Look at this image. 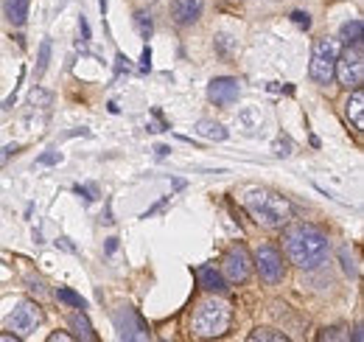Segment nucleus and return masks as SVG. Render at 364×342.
I'll list each match as a JSON object with an SVG mask.
<instances>
[{
	"label": "nucleus",
	"mask_w": 364,
	"mask_h": 342,
	"mask_svg": "<svg viewBox=\"0 0 364 342\" xmlns=\"http://www.w3.org/2000/svg\"><path fill=\"white\" fill-rule=\"evenodd\" d=\"M283 250L294 266L319 269L331 256V242L322 230H317L311 225H294L283 233Z\"/></svg>",
	"instance_id": "nucleus-1"
},
{
	"label": "nucleus",
	"mask_w": 364,
	"mask_h": 342,
	"mask_svg": "<svg viewBox=\"0 0 364 342\" xmlns=\"http://www.w3.org/2000/svg\"><path fill=\"white\" fill-rule=\"evenodd\" d=\"M247 211L252 213V219L269 230H278L283 225H289L291 219V205L286 202V196L266 191V188H249L244 196Z\"/></svg>",
	"instance_id": "nucleus-2"
},
{
	"label": "nucleus",
	"mask_w": 364,
	"mask_h": 342,
	"mask_svg": "<svg viewBox=\"0 0 364 342\" xmlns=\"http://www.w3.org/2000/svg\"><path fill=\"white\" fill-rule=\"evenodd\" d=\"M230 320H233V309L227 300H218V297H208L196 306L194 312V334L196 337H221L227 329H230Z\"/></svg>",
	"instance_id": "nucleus-3"
},
{
	"label": "nucleus",
	"mask_w": 364,
	"mask_h": 342,
	"mask_svg": "<svg viewBox=\"0 0 364 342\" xmlns=\"http://www.w3.org/2000/svg\"><path fill=\"white\" fill-rule=\"evenodd\" d=\"M336 59H339V40H331V37L317 40L311 48V65H308L311 79L317 85H331L336 73Z\"/></svg>",
	"instance_id": "nucleus-4"
},
{
	"label": "nucleus",
	"mask_w": 364,
	"mask_h": 342,
	"mask_svg": "<svg viewBox=\"0 0 364 342\" xmlns=\"http://www.w3.org/2000/svg\"><path fill=\"white\" fill-rule=\"evenodd\" d=\"M339 82L348 87V90H356L364 82V54H362V42H351L345 48V54L339 51V59H336V73Z\"/></svg>",
	"instance_id": "nucleus-5"
},
{
	"label": "nucleus",
	"mask_w": 364,
	"mask_h": 342,
	"mask_svg": "<svg viewBox=\"0 0 364 342\" xmlns=\"http://www.w3.org/2000/svg\"><path fill=\"white\" fill-rule=\"evenodd\" d=\"M42 323V309L34 300H23L14 306V312L8 314V329L17 337H31Z\"/></svg>",
	"instance_id": "nucleus-6"
},
{
	"label": "nucleus",
	"mask_w": 364,
	"mask_h": 342,
	"mask_svg": "<svg viewBox=\"0 0 364 342\" xmlns=\"http://www.w3.org/2000/svg\"><path fill=\"white\" fill-rule=\"evenodd\" d=\"M112 320H115V329H118V337L121 340H129V342H146L148 340V331H146L143 320L138 317V312L135 309H129V306H118L115 309V314H112Z\"/></svg>",
	"instance_id": "nucleus-7"
},
{
	"label": "nucleus",
	"mask_w": 364,
	"mask_h": 342,
	"mask_svg": "<svg viewBox=\"0 0 364 342\" xmlns=\"http://www.w3.org/2000/svg\"><path fill=\"white\" fill-rule=\"evenodd\" d=\"M255 266H258V272H261V278H264L266 283H281V281L286 278L283 256H281L272 244L258 247V253H255Z\"/></svg>",
	"instance_id": "nucleus-8"
},
{
	"label": "nucleus",
	"mask_w": 364,
	"mask_h": 342,
	"mask_svg": "<svg viewBox=\"0 0 364 342\" xmlns=\"http://www.w3.org/2000/svg\"><path fill=\"white\" fill-rule=\"evenodd\" d=\"M252 272V261H249V253L244 247H233L227 256H224V275L227 281L233 283H244Z\"/></svg>",
	"instance_id": "nucleus-9"
},
{
	"label": "nucleus",
	"mask_w": 364,
	"mask_h": 342,
	"mask_svg": "<svg viewBox=\"0 0 364 342\" xmlns=\"http://www.w3.org/2000/svg\"><path fill=\"white\" fill-rule=\"evenodd\" d=\"M208 98L216 104V107H230L238 101V82L230 79V76H221V79H213L208 85Z\"/></svg>",
	"instance_id": "nucleus-10"
},
{
	"label": "nucleus",
	"mask_w": 364,
	"mask_h": 342,
	"mask_svg": "<svg viewBox=\"0 0 364 342\" xmlns=\"http://www.w3.org/2000/svg\"><path fill=\"white\" fill-rule=\"evenodd\" d=\"M202 6H205L202 0H174L171 3V17H174L177 25H191V23L199 20Z\"/></svg>",
	"instance_id": "nucleus-11"
},
{
	"label": "nucleus",
	"mask_w": 364,
	"mask_h": 342,
	"mask_svg": "<svg viewBox=\"0 0 364 342\" xmlns=\"http://www.w3.org/2000/svg\"><path fill=\"white\" fill-rule=\"evenodd\" d=\"M196 281H199V286H202L205 292H224V289H227L221 272H218L216 266H208V264L196 269Z\"/></svg>",
	"instance_id": "nucleus-12"
},
{
	"label": "nucleus",
	"mask_w": 364,
	"mask_h": 342,
	"mask_svg": "<svg viewBox=\"0 0 364 342\" xmlns=\"http://www.w3.org/2000/svg\"><path fill=\"white\" fill-rule=\"evenodd\" d=\"M345 115L353 121L356 129H364V93L359 87H356V90L351 93V98L345 101Z\"/></svg>",
	"instance_id": "nucleus-13"
},
{
	"label": "nucleus",
	"mask_w": 364,
	"mask_h": 342,
	"mask_svg": "<svg viewBox=\"0 0 364 342\" xmlns=\"http://www.w3.org/2000/svg\"><path fill=\"white\" fill-rule=\"evenodd\" d=\"M28 6L31 0H3V11L14 25H23L28 20Z\"/></svg>",
	"instance_id": "nucleus-14"
},
{
	"label": "nucleus",
	"mask_w": 364,
	"mask_h": 342,
	"mask_svg": "<svg viewBox=\"0 0 364 342\" xmlns=\"http://www.w3.org/2000/svg\"><path fill=\"white\" fill-rule=\"evenodd\" d=\"M196 135H202L205 141H224L227 138V129L221 124H216V121H211V118H202L196 124Z\"/></svg>",
	"instance_id": "nucleus-15"
},
{
	"label": "nucleus",
	"mask_w": 364,
	"mask_h": 342,
	"mask_svg": "<svg viewBox=\"0 0 364 342\" xmlns=\"http://www.w3.org/2000/svg\"><path fill=\"white\" fill-rule=\"evenodd\" d=\"M71 329L76 331V337L84 342H93L95 340V334H93V326H90V320H87V314L84 312H76L71 317Z\"/></svg>",
	"instance_id": "nucleus-16"
},
{
	"label": "nucleus",
	"mask_w": 364,
	"mask_h": 342,
	"mask_svg": "<svg viewBox=\"0 0 364 342\" xmlns=\"http://www.w3.org/2000/svg\"><path fill=\"white\" fill-rule=\"evenodd\" d=\"M249 340L252 342H286L289 337L283 334V331H275V329H255L252 334H249Z\"/></svg>",
	"instance_id": "nucleus-17"
},
{
	"label": "nucleus",
	"mask_w": 364,
	"mask_h": 342,
	"mask_svg": "<svg viewBox=\"0 0 364 342\" xmlns=\"http://www.w3.org/2000/svg\"><path fill=\"white\" fill-rule=\"evenodd\" d=\"M342 40L351 45V42H362V20H351L342 25Z\"/></svg>",
	"instance_id": "nucleus-18"
},
{
	"label": "nucleus",
	"mask_w": 364,
	"mask_h": 342,
	"mask_svg": "<svg viewBox=\"0 0 364 342\" xmlns=\"http://www.w3.org/2000/svg\"><path fill=\"white\" fill-rule=\"evenodd\" d=\"M57 297H59L62 303H68V306H76V309H87L84 297H81V295H76V292H73V289H68V286H59V289H57Z\"/></svg>",
	"instance_id": "nucleus-19"
},
{
	"label": "nucleus",
	"mask_w": 364,
	"mask_h": 342,
	"mask_svg": "<svg viewBox=\"0 0 364 342\" xmlns=\"http://www.w3.org/2000/svg\"><path fill=\"white\" fill-rule=\"evenodd\" d=\"M135 25H138V34H141L143 40H148V37H151V31H154V25H151V14H148V11H138V14H135Z\"/></svg>",
	"instance_id": "nucleus-20"
},
{
	"label": "nucleus",
	"mask_w": 364,
	"mask_h": 342,
	"mask_svg": "<svg viewBox=\"0 0 364 342\" xmlns=\"http://www.w3.org/2000/svg\"><path fill=\"white\" fill-rule=\"evenodd\" d=\"M48 59H51V40H42V45H40V62H37V76L45 73Z\"/></svg>",
	"instance_id": "nucleus-21"
},
{
	"label": "nucleus",
	"mask_w": 364,
	"mask_h": 342,
	"mask_svg": "<svg viewBox=\"0 0 364 342\" xmlns=\"http://www.w3.org/2000/svg\"><path fill=\"white\" fill-rule=\"evenodd\" d=\"M275 155H278V158H289V155H291L289 135H281V138L275 141Z\"/></svg>",
	"instance_id": "nucleus-22"
},
{
	"label": "nucleus",
	"mask_w": 364,
	"mask_h": 342,
	"mask_svg": "<svg viewBox=\"0 0 364 342\" xmlns=\"http://www.w3.org/2000/svg\"><path fill=\"white\" fill-rule=\"evenodd\" d=\"M319 340H348V334H345V329H325L322 334H319Z\"/></svg>",
	"instance_id": "nucleus-23"
},
{
	"label": "nucleus",
	"mask_w": 364,
	"mask_h": 342,
	"mask_svg": "<svg viewBox=\"0 0 364 342\" xmlns=\"http://www.w3.org/2000/svg\"><path fill=\"white\" fill-rule=\"evenodd\" d=\"M59 160H62L59 152H48V155H42V158H37V166H54V163H59Z\"/></svg>",
	"instance_id": "nucleus-24"
},
{
	"label": "nucleus",
	"mask_w": 364,
	"mask_h": 342,
	"mask_svg": "<svg viewBox=\"0 0 364 342\" xmlns=\"http://www.w3.org/2000/svg\"><path fill=\"white\" fill-rule=\"evenodd\" d=\"M291 20H294L300 28H311V17H308L305 11H294V14H291Z\"/></svg>",
	"instance_id": "nucleus-25"
},
{
	"label": "nucleus",
	"mask_w": 364,
	"mask_h": 342,
	"mask_svg": "<svg viewBox=\"0 0 364 342\" xmlns=\"http://www.w3.org/2000/svg\"><path fill=\"white\" fill-rule=\"evenodd\" d=\"M31 104H51V93H45V90H34V93H31Z\"/></svg>",
	"instance_id": "nucleus-26"
},
{
	"label": "nucleus",
	"mask_w": 364,
	"mask_h": 342,
	"mask_svg": "<svg viewBox=\"0 0 364 342\" xmlns=\"http://www.w3.org/2000/svg\"><path fill=\"white\" fill-rule=\"evenodd\" d=\"M73 191H76V194H81L87 202H93V199H95V185H84V188H81V185H76Z\"/></svg>",
	"instance_id": "nucleus-27"
},
{
	"label": "nucleus",
	"mask_w": 364,
	"mask_h": 342,
	"mask_svg": "<svg viewBox=\"0 0 364 342\" xmlns=\"http://www.w3.org/2000/svg\"><path fill=\"white\" fill-rule=\"evenodd\" d=\"M17 152H20V146H17V143H8V146H3V149H0V166H3V163H6L11 155H17Z\"/></svg>",
	"instance_id": "nucleus-28"
},
{
	"label": "nucleus",
	"mask_w": 364,
	"mask_h": 342,
	"mask_svg": "<svg viewBox=\"0 0 364 342\" xmlns=\"http://www.w3.org/2000/svg\"><path fill=\"white\" fill-rule=\"evenodd\" d=\"M78 31H81V42H90V25H87V20H84V17L78 20Z\"/></svg>",
	"instance_id": "nucleus-29"
},
{
	"label": "nucleus",
	"mask_w": 364,
	"mask_h": 342,
	"mask_svg": "<svg viewBox=\"0 0 364 342\" xmlns=\"http://www.w3.org/2000/svg\"><path fill=\"white\" fill-rule=\"evenodd\" d=\"M342 261H345V272H348V275H356V266H353V261L348 258V250H345V247H342Z\"/></svg>",
	"instance_id": "nucleus-30"
},
{
	"label": "nucleus",
	"mask_w": 364,
	"mask_h": 342,
	"mask_svg": "<svg viewBox=\"0 0 364 342\" xmlns=\"http://www.w3.org/2000/svg\"><path fill=\"white\" fill-rule=\"evenodd\" d=\"M57 247H65V250H71V253H76V247H73V244L68 242V239H59V242H57Z\"/></svg>",
	"instance_id": "nucleus-31"
},
{
	"label": "nucleus",
	"mask_w": 364,
	"mask_h": 342,
	"mask_svg": "<svg viewBox=\"0 0 364 342\" xmlns=\"http://www.w3.org/2000/svg\"><path fill=\"white\" fill-rule=\"evenodd\" d=\"M48 340H51V342H68L71 337H68V334H51Z\"/></svg>",
	"instance_id": "nucleus-32"
},
{
	"label": "nucleus",
	"mask_w": 364,
	"mask_h": 342,
	"mask_svg": "<svg viewBox=\"0 0 364 342\" xmlns=\"http://www.w3.org/2000/svg\"><path fill=\"white\" fill-rule=\"evenodd\" d=\"M115 247H118V239H110L107 242V253H115Z\"/></svg>",
	"instance_id": "nucleus-33"
},
{
	"label": "nucleus",
	"mask_w": 364,
	"mask_h": 342,
	"mask_svg": "<svg viewBox=\"0 0 364 342\" xmlns=\"http://www.w3.org/2000/svg\"><path fill=\"white\" fill-rule=\"evenodd\" d=\"M14 340H20L17 334H0V342H14Z\"/></svg>",
	"instance_id": "nucleus-34"
},
{
	"label": "nucleus",
	"mask_w": 364,
	"mask_h": 342,
	"mask_svg": "<svg viewBox=\"0 0 364 342\" xmlns=\"http://www.w3.org/2000/svg\"><path fill=\"white\" fill-rule=\"evenodd\" d=\"M353 342H362V326H359V329L353 331Z\"/></svg>",
	"instance_id": "nucleus-35"
},
{
	"label": "nucleus",
	"mask_w": 364,
	"mask_h": 342,
	"mask_svg": "<svg viewBox=\"0 0 364 342\" xmlns=\"http://www.w3.org/2000/svg\"><path fill=\"white\" fill-rule=\"evenodd\" d=\"M98 6H101V14H107V0H101Z\"/></svg>",
	"instance_id": "nucleus-36"
}]
</instances>
